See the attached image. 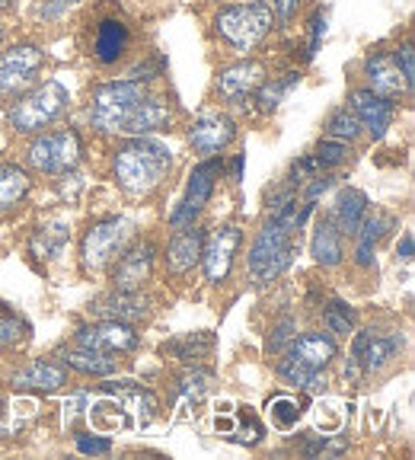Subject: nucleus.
Here are the masks:
<instances>
[{"label": "nucleus", "mask_w": 415, "mask_h": 460, "mask_svg": "<svg viewBox=\"0 0 415 460\" xmlns=\"http://www.w3.org/2000/svg\"><path fill=\"white\" fill-rule=\"evenodd\" d=\"M67 367L86 374V377H109V374L119 371V361L109 352H100V349H86V345H74L67 352H61Z\"/></svg>", "instance_id": "nucleus-26"}, {"label": "nucleus", "mask_w": 415, "mask_h": 460, "mask_svg": "<svg viewBox=\"0 0 415 460\" xmlns=\"http://www.w3.org/2000/svg\"><path fill=\"white\" fill-rule=\"evenodd\" d=\"M240 240H243V234H240V227H234V224H221V227H215L211 234H205L199 262L211 285H221L230 275L234 256H236V250H240Z\"/></svg>", "instance_id": "nucleus-13"}, {"label": "nucleus", "mask_w": 415, "mask_h": 460, "mask_svg": "<svg viewBox=\"0 0 415 460\" xmlns=\"http://www.w3.org/2000/svg\"><path fill=\"white\" fill-rule=\"evenodd\" d=\"M74 342L86 345V349H100V352L109 355H122L137 349V332L131 330V323H122V320H102V323L77 330Z\"/></svg>", "instance_id": "nucleus-18"}, {"label": "nucleus", "mask_w": 415, "mask_h": 460, "mask_svg": "<svg viewBox=\"0 0 415 460\" xmlns=\"http://www.w3.org/2000/svg\"><path fill=\"white\" fill-rule=\"evenodd\" d=\"M412 246H415V240H412V234H402V243L396 246V256L402 259V262H412Z\"/></svg>", "instance_id": "nucleus-47"}, {"label": "nucleus", "mask_w": 415, "mask_h": 460, "mask_svg": "<svg viewBox=\"0 0 415 460\" xmlns=\"http://www.w3.org/2000/svg\"><path fill=\"white\" fill-rule=\"evenodd\" d=\"M393 58H396V65H400L402 77H406V84L412 86L415 84V51H412V42H402L393 49Z\"/></svg>", "instance_id": "nucleus-43"}, {"label": "nucleus", "mask_w": 415, "mask_h": 460, "mask_svg": "<svg viewBox=\"0 0 415 460\" xmlns=\"http://www.w3.org/2000/svg\"><path fill=\"white\" fill-rule=\"evenodd\" d=\"M275 13V26H291L297 20V10H301V0H269Z\"/></svg>", "instance_id": "nucleus-44"}, {"label": "nucleus", "mask_w": 415, "mask_h": 460, "mask_svg": "<svg viewBox=\"0 0 415 460\" xmlns=\"http://www.w3.org/2000/svg\"><path fill=\"white\" fill-rule=\"evenodd\" d=\"M326 22H330V10L326 7H313L304 22V45H301V58L304 61H313L316 51H320L322 39H326Z\"/></svg>", "instance_id": "nucleus-34"}, {"label": "nucleus", "mask_w": 415, "mask_h": 460, "mask_svg": "<svg viewBox=\"0 0 415 460\" xmlns=\"http://www.w3.org/2000/svg\"><path fill=\"white\" fill-rule=\"evenodd\" d=\"M355 323H358V316H355V310L345 301H332L330 307H326V330L336 332V336L349 339L351 332H355Z\"/></svg>", "instance_id": "nucleus-39"}, {"label": "nucleus", "mask_w": 415, "mask_h": 460, "mask_svg": "<svg viewBox=\"0 0 415 460\" xmlns=\"http://www.w3.org/2000/svg\"><path fill=\"white\" fill-rule=\"evenodd\" d=\"M294 252H297V246H294V230L281 227L278 221H265V227L259 230L256 240H252L250 262H246L252 281H256V285L275 281L291 266Z\"/></svg>", "instance_id": "nucleus-7"}, {"label": "nucleus", "mask_w": 415, "mask_h": 460, "mask_svg": "<svg viewBox=\"0 0 415 460\" xmlns=\"http://www.w3.org/2000/svg\"><path fill=\"white\" fill-rule=\"evenodd\" d=\"M211 4H221V0H211Z\"/></svg>", "instance_id": "nucleus-52"}, {"label": "nucleus", "mask_w": 415, "mask_h": 460, "mask_svg": "<svg viewBox=\"0 0 415 460\" xmlns=\"http://www.w3.org/2000/svg\"><path fill=\"white\" fill-rule=\"evenodd\" d=\"M77 451L80 454H109L112 451V441L109 438H90V435H86V431H80L77 435Z\"/></svg>", "instance_id": "nucleus-45"}, {"label": "nucleus", "mask_w": 415, "mask_h": 460, "mask_svg": "<svg viewBox=\"0 0 415 460\" xmlns=\"http://www.w3.org/2000/svg\"><path fill=\"white\" fill-rule=\"evenodd\" d=\"M393 227L387 215H365V221L358 224V250H355V259H358L361 269H371L374 266V250L384 237H387V230Z\"/></svg>", "instance_id": "nucleus-28"}, {"label": "nucleus", "mask_w": 415, "mask_h": 460, "mask_svg": "<svg viewBox=\"0 0 415 460\" xmlns=\"http://www.w3.org/2000/svg\"><path fill=\"white\" fill-rule=\"evenodd\" d=\"M367 205H371V201H367V195L361 192V189H345L336 201V215H332V221L339 224L342 234H355L358 224L365 221Z\"/></svg>", "instance_id": "nucleus-29"}, {"label": "nucleus", "mask_w": 415, "mask_h": 460, "mask_svg": "<svg viewBox=\"0 0 415 460\" xmlns=\"http://www.w3.org/2000/svg\"><path fill=\"white\" fill-rule=\"evenodd\" d=\"M215 39L234 55H252L275 32V13L269 0H236L221 4L211 16Z\"/></svg>", "instance_id": "nucleus-2"}, {"label": "nucleus", "mask_w": 415, "mask_h": 460, "mask_svg": "<svg viewBox=\"0 0 415 460\" xmlns=\"http://www.w3.org/2000/svg\"><path fill=\"white\" fill-rule=\"evenodd\" d=\"M349 144L345 141H336V137H322L320 144L313 147V164H316V170H336V166H342L345 160H349Z\"/></svg>", "instance_id": "nucleus-38"}, {"label": "nucleus", "mask_w": 415, "mask_h": 460, "mask_svg": "<svg viewBox=\"0 0 415 460\" xmlns=\"http://www.w3.org/2000/svg\"><path fill=\"white\" fill-rule=\"evenodd\" d=\"M294 336H297V323H294V320H281V323H275L272 330H269V342H265V349H269V352H281V349L291 345Z\"/></svg>", "instance_id": "nucleus-41"}, {"label": "nucleus", "mask_w": 415, "mask_h": 460, "mask_svg": "<svg viewBox=\"0 0 415 460\" xmlns=\"http://www.w3.org/2000/svg\"><path fill=\"white\" fill-rule=\"evenodd\" d=\"M208 384H211V371L192 367L189 374H182L180 381H176V394H180V410H189V416H192V412L199 416V406L205 402Z\"/></svg>", "instance_id": "nucleus-30"}, {"label": "nucleus", "mask_w": 415, "mask_h": 460, "mask_svg": "<svg viewBox=\"0 0 415 460\" xmlns=\"http://www.w3.org/2000/svg\"><path fill=\"white\" fill-rule=\"evenodd\" d=\"M74 7H80V0H39L32 16H36L39 22H57V20H65Z\"/></svg>", "instance_id": "nucleus-40"}, {"label": "nucleus", "mask_w": 415, "mask_h": 460, "mask_svg": "<svg viewBox=\"0 0 415 460\" xmlns=\"http://www.w3.org/2000/svg\"><path fill=\"white\" fill-rule=\"evenodd\" d=\"M29 195V176L22 166L0 164V208H13Z\"/></svg>", "instance_id": "nucleus-32"}, {"label": "nucleus", "mask_w": 415, "mask_h": 460, "mask_svg": "<svg viewBox=\"0 0 415 460\" xmlns=\"http://www.w3.org/2000/svg\"><path fill=\"white\" fill-rule=\"evenodd\" d=\"M144 93H147V84L135 77H119L109 80V84H100L90 93V102H86V122H90V128L100 131V135L122 131L125 119L141 102Z\"/></svg>", "instance_id": "nucleus-5"}, {"label": "nucleus", "mask_w": 415, "mask_h": 460, "mask_svg": "<svg viewBox=\"0 0 415 460\" xmlns=\"http://www.w3.org/2000/svg\"><path fill=\"white\" fill-rule=\"evenodd\" d=\"M16 7V0H0V16L4 13H10V10Z\"/></svg>", "instance_id": "nucleus-49"}, {"label": "nucleus", "mask_w": 415, "mask_h": 460, "mask_svg": "<svg viewBox=\"0 0 415 460\" xmlns=\"http://www.w3.org/2000/svg\"><path fill=\"white\" fill-rule=\"evenodd\" d=\"M65 384H67V371L49 358L32 361V365H26L22 371L13 374V387L29 390V394H51V390L65 387Z\"/></svg>", "instance_id": "nucleus-23"}, {"label": "nucleus", "mask_w": 415, "mask_h": 460, "mask_svg": "<svg viewBox=\"0 0 415 460\" xmlns=\"http://www.w3.org/2000/svg\"><path fill=\"white\" fill-rule=\"evenodd\" d=\"M221 172H224V160L217 157V154L215 157H205L192 172H189L186 195H182V201L170 215L172 227L182 230V227H192V224L199 221V215L205 211V205L211 201V195H215V186H217V180H221Z\"/></svg>", "instance_id": "nucleus-10"}, {"label": "nucleus", "mask_w": 415, "mask_h": 460, "mask_svg": "<svg viewBox=\"0 0 415 460\" xmlns=\"http://www.w3.org/2000/svg\"><path fill=\"white\" fill-rule=\"evenodd\" d=\"M265 77H269V71H265L262 61L243 55L240 61H230V65H224L221 71H217L215 96L221 102H227V106H246Z\"/></svg>", "instance_id": "nucleus-11"}, {"label": "nucleus", "mask_w": 415, "mask_h": 460, "mask_svg": "<svg viewBox=\"0 0 415 460\" xmlns=\"http://www.w3.org/2000/svg\"><path fill=\"white\" fill-rule=\"evenodd\" d=\"M102 390H112L115 396H122L125 410H128L131 419H135V429H147V425L157 419V396H154L151 390H144L141 384L115 381V384H106Z\"/></svg>", "instance_id": "nucleus-24"}, {"label": "nucleus", "mask_w": 415, "mask_h": 460, "mask_svg": "<svg viewBox=\"0 0 415 460\" xmlns=\"http://www.w3.org/2000/svg\"><path fill=\"white\" fill-rule=\"evenodd\" d=\"M154 256H157L154 243H135L128 252H122L112 272L115 288H144V281L154 272Z\"/></svg>", "instance_id": "nucleus-21"}, {"label": "nucleus", "mask_w": 415, "mask_h": 460, "mask_svg": "<svg viewBox=\"0 0 415 460\" xmlns=\"http://www.w3.org/2000/svg\"><path fill=\"white\" fill-rule=\"evenodd\" d=\"M297 84H301V71H297V67L278 74V77H265L262 84H259L256 93H252V102H256V109L262 115H272V112H278L281 102L294 93V86Z\"/></svg>", "instance_id": "nucleus-25"}, {"label": "nucleus", "mask_w": 415, "mask_h": 460, "mask_svg": "<svg viewBox=\"0 0 415 460\" xmlns=\"http://www.w3.org/2000/svg\"><path fill=\"white\" fill-rule=\"evenodd\" d=\"M402 352L400 332H380V330H361L351 332V355L349 358L358 365L361 374H380L396 361Z\"/></svg>", "instance_id": "nucleus-12"}, {"label": "nucleus", "mask_w": 415, "mask_h": 460, "mask_svg": "<svg viewBox=\"0 0 415 460\" xmlns=\"http://www.w3.org/2000/svg\"><path fill=\"white\" fill-rule=\"evenodd\" d=\"M131 240V224L125 217H102L93 227L86 230L84 246H80V256H84L86 272H102V269L119 259L125 252Z\"/></svg>", "instance_id": "nucleus-9"}, {"label": "nucleus", "mask_w": 415, "mask_h": 460, "mask_svg": "<svg viewBox=\"0 0 415 460\" xmlns=\"http://www.w3.org/2000/svg\"><path fill=\"white\" fill-rule=\"evenodd\" d=\"M201 243H205V230L201 227H182L176 237L166 246V269L172 275H186L189 269H195V262L201 259Z\"/></svg>", "instance_id": "nucleus-22"}, {"label": "nucleus", "mask_w": 415, "mask_h": 460, "mask_svg": "<svg viewBox=\"0 0 415 460\" xmlns=\"http://www.w3.org/2000/svg\"><path fill=\"white\" fill-rule=\"evenodd\" d=\"M310 252H313L316 262L326 269L342 262V256H345L342 230H339V224L332 221V217H322L320 221V227H316V234H313V243H310Z\"/></svg>", "instance_id": "nucleus-27"}, {"label": "nucleus", "mask_w": 415, "mask_h": 460, "mask_svg": "<svg viewBox=\"0 0 415 460\" xmlns=\"http://www.w3.org/2000/svg\"><path fill=\"white\" fill-rule=\"evenodd\" d=\"M301 402L294 400V396H272L269 400V419H272V425L278 431H291L294 425H297V419H301Z\"/></svg>", "instance_id": "nucleus-37"}, {"label": "nucleus", "mask_w": 415, "mask_h": 460, "mask_svg": "<svg viewBox=\"0 0 415 460\" xmlns=\"http://www.w3.org/2000/svg\"><path fill=\"white\" fill-rule=\"evenodd\" d=\"M236 141V122L234 115L221 112V109H211V112H201L192 125H189V144L195 151L205 154V157H215L224 147Z\"/></svg>", "instance_id": "nucleus-15"}, {"label": "nucleus", "mask_w": 415, "mask_h": 460, "mask_svg": "<svg viewBox=\"0 0 415 460\" xmlns=\"http://www.w3.org/2000/svg\"><path fill=\"white\" fill-rule=\"evenodd\" d=\"M326 137H336V141H345V144H351V141H358L361 137V122L355 119V112H351L349 106H339V109H332L330 112V119H326Z\"/></svg>", "instance_id": "nucleus-35"}, {"label": "nucleus", "mask_w": 415, "mask_h": 460, "mask_svg": "<svg viewBox=\"0 0 415 460\" xmlns=\"http://www.w3.org/2000/svg\"><path fill=\"white\" fill-rule=\"evenodd\" d=\"M4 39H7V32H4V26H0V45H4Z\"/></svg>", "instance_id": "nucleus-50"}, {"label": "nucleus", "mask_w": 415, "mask_h": 460, "mask_svg": "<svg viewBox=\"0 0 415 460\" xmlns=\"http://www.w3.org/2000/svg\"><path fill=\"white\" fill-rule=\"evenodd\" d=\"M172 172V151L151 135H137L115 151L112 176L131 195L154 192Z\"/></svg>", "instance_id": "nucleus-1"}, {"label": "nucleus", "mask_w": 415, "mask_h": 460, "mask_svg": "<svg viewBox=\"0 0 415 460\" xmlns=\"http://www.w3.org/2000/svg\"><path fill=\"white\" fill-rule=\"evenodd\" d=\"M172 119H176V112H172V102L166 100V96H157V93H151V90H147V93L141 96V102L131 109V115L125 119V125H122V131H119V135H128V137L154 135V131L170 128Z\"/></svg>", "instance_id": "nucleus-17"}, {"label": "nucleus", "mask_w": 415, "mask_h": 460, "mask_svg": "<svg viewBox=\"0 0 415 460\" xmlns=\"http://www.w3.org/2000/svg\"><path fill=\"white\" fill-rule=\"evenodd\" d=\"M71 106V90L61 80H36V84L13 96L7 109V125L16 135H39L55 125Z\"/></svg>", "instance_id": "nucleus-3"}, {"label": "nucleus", "mask_w": 415, "mask_h": 460, "mask_svg": "<svg viewBox=\"0 0 415 460\" xmlns=\"http://www.w3.org/2000/svg\"><path fill=\"white\" fill-rule=\"evenodd\" d=\"M0 412H4V400H0Z\"/></svg>", "instance_id": "nucleus-51"}, {"label": "nucleus", "mask_w": 415, "mask_h": 460, "mask_svg": "<svg viewBox=\"0 0 415 460\" xmlns=\"http://www.w3.org/2000/svg\"><path fill=\"white\" fill-rule=\"evenodd\" d=\"M215 349V336L211 332H192L186 339H176V342H166L163 352L176 355L180 361H189V365H199L201 358H208Z\"/></svg>", "instance_id": "nucleus-33"}, {"label": "nucleus", "mask_w": 415, "mask_h": 460, "mask_svg": "<svg viewBox=\"0 0 415 460\" xmlns=\"http://www.w3.org/2000/svg\"><path fill=\"white\" fill-rule=\"evenodd\" d=\"M90 310L102 316V320H122V323H137L151 314V297L141 295V288H115L109 295L96 297Z\"/></svg>", "instance_id": "nucleus-19"}, {"label": "nucleus", "mask_w": 415, "mask_h": 460, "mask_svg": "<svg viewBox=\"0 0 415 460\" xmlns=\"http://www.w3.org/2000/svg\"><path fill=\"white\" fill-rule=\"evenodd\" d=\"M365 80H367V90H374V93L387 96V100H409L412 96V86L406 84V77H402L400 65H396L393 51L387 49H371L365 58Z\"/></svg>", "instance_id": "nucleus-14"}, {"label": "nucleus", "mask_w": 415, "mask_h": 460, "mask_svg": "<svg viewBox=\"0 0 415 460\" xmlns=\"http://www.w3.org/2000/svg\"><path fill=\"white\" fill-rule=\"evenodd\" d=\"M330 186H332L330 176H316V180L310 182V189H307V195H304V199H307V201H316V199H320V195L326 192V189H330Z\"/></svg>", "instance_id": "nucleus-46"}, {"label": "nucleus", "mask_w": 415, "mask_h": 460, "mask_svg": "<svg viewBox=\"0 0 415 460\" xmlns=\"http://www.w3.org/2000/svg\"><path fill=\"white\" fill-rule=\"evenodd\" d=\"M45 67V49L36 42L0 45V96H20L36 84Z\"/></svg>", "instance_id": "nucleus-8"}, {"label": "nucleus", "mask_w": 415, "mask_h": 460, "mask_svg": "<svg viewBox=\"0 0 415 460\" xmlns=\"http://www.w3.org/2000/svg\"><path fill=\"white\" fill-rule=\"evenodd\" d=\"M349 109L355 112V119L361 122V128H365L371 137L387 135V128L393 125V115H396L393 100L374 93V90H367V86L351 90V93H349Z\"/></svg>", "instance_id": "nucleus-16"}, {"label": "nucleus", "mask_w": 415, "mask_h": 460, "mask_svg": "<svg viewBox=\"0 0 415 460\" xmlns=\"http://www.w3.org/2000/svg\"><path fill=\"white\" fill-rule=\"evenodd\" d=\"M67 240H71V227H67L65 221H49L36 230V237H32V252H36L39 259H57L61 250L67 246Z\"/></svg>", "instance_id": "nucleus-31"}, {"label": "nucleus", "mask_w": 415, "mask_h": 460, "mask_svg": "<svg viewBox=\"0 0 415 460\" xmlns=\"http://www.w3.org/2000/svg\"><path fill=\"white\" fill-rule=\"evenodd\" d=\"M84 49L93 65L119 67L122 61H128L131 49H135V26L119 10H100L96 16L86 20Z\"/></svg>", "instance_id": "nucleus-4"}, {"label": "nucleus", "mask_w": 415, "mask_h": 460, "mask_svg": "<svg viewBox=\"0 0 415 460\" xmlns=\"http://www.w3.org/2000/svg\"><path fill=\"white\" fill-rule=\"evenodd\" d=\"M22 330H26V326H22L20 320H16V316L0 304V345H13L16 339L22 336Z\"/></svg>", "instance_id": "nucleus-42"}, {"label": "nucleus", "mask_w": 415, "mask_h": 460, "mask_svg": "<svg viewBox=\"0 0 415 460\" xmlns=\"http://www.w3.org/2000/svg\"><path fill=\"white\" fill-rule=\"evenodd\" d=\"M278 377L287 384H294V387L310 390V394H322V390H326V377H322V371H310V367L297 365V361H291V358H285L278 365Z\"/></svg>", "instance_id": "nucleus-36"}, {"label": "nucleus", "mask_w": 415, "mask_h": 460, "mask_svg": "<svg viewBox=\"0 0 415 460\" xmlns=\"http://www.w3.org/2000/svg\"><path fill=\"white\" fill-rule=\"evenodd\" d=\"M84 160V137L77 128H55L32 137L26 147V164L45 176H65Z\"/></svg>", "instance_id": "nucleus-6"}, {"label": "nucleus", "mask_w": 415, "mask_h": 460, "mask_svg": "<svg viewBox=\"0 0 415 460\" xmlns=\"http://www.w3.org/2000/svg\"><path fill=\"white\" fill-rule=\"evenodd\" d=\"M287 358L310 367V371H322V367L336 358V342H332L326 332H304V336L291 339V345H287Z\"/></svg>", "instance_id": "nucleus-20"}, {"label": "nucleus", "mask_w": 415, "mask_h": 460, "mask_svg": "<svg viewBox=\"0 0 415 460\" xmlns=\"http://www.w3.org/2000/svg\"><path fill=\"white\" fill-rule=\"evenodd\" d=\"M240 176H243V154H236V157L230 160V180L240 182Z\"/></svg>", "instance_id": "nucleus-48"}]
</instances>
